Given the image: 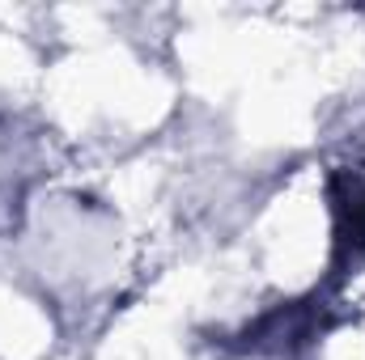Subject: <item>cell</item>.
<instances>
[{
	"label": "cell",
	"instance_id": "1",
	"mask_svg": "<svg viewBox=\"0 0 365 360\" xmlns=\"http://www.w3.org/2000/svg\"><path fill=\"white\" fill-rule=\"evenodd\" d=\"M319 318H314V305L306 301H289V305H276L272 314H264L242 339L247 352H268V356H289L297 348H306L314 335H319Z\"/></svg>",
	"mask_w": 365,
	"mask_h": 360
},
{
	"label": "cell",
	"instance_id": "2",
	"mask_svg": "<svg viewBox=\"0 0 365 360\" xmlns=\"http://www.w3.org/2000/svg\"><path fill=\"white\" fill-rule=\"evenodd\" d=\"M331 208H336V250L353 263L365 259V179L340 174L331 182Z\"/></svg>",
	"mask_w": 365,
	"mask_h": 360
}]
</instances>
